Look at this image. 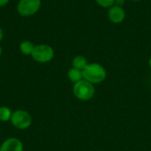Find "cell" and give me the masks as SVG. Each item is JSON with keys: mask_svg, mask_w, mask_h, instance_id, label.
Wrapping results in <instances>:
<instances>
[{"mask_svg": "<svg viewBox=\"0 0 151 151\" xmlns=\"http://www.w3.org/2000/svg\"><path fill=\"white\" fill-rule=\"evenodd\" d=\"M83 78L90 83H100L106 78V71L104 66L99 64L92 63L88 64V65L82 70Z\"/></svg>", "mask_w": 151, "mask_h": 151, "instance_id": "1", "label": "cell"}, {"mask_svg": "<svg viewBox=\"0 0 151 151\" xmlns=\"http://www.w3.org/2000/svg\"><path fill=\"white\" fill-rule=\"evenodd\" d=\"M74 96L82 101H88L91 99L95 95V88L92 83L88 82V81H80L79 82L75 83L73 88Z\"/></svg>", "mask_w": 151, "mask_h": 151, "instance_id": "2", "label": "cell"}, {"mask_svg": "<svg viewBox=\"0 0 151 151\" xmlns=\"http://www.w3.org/2000/svg\"><path fill=\"white\" fill-rule=\"evenodd\" d=\"M41 0H19L17 4V12L23 17L35 14L41 8Z\"/></svg>", "mask_w": 151, "mask_h": 151, "instance_id": "3", "label": "cell"}, {"mask_svg": "<svg viewBox=\"0 0 151 151\" xmlns=\"http://www.w3.org/2000/svg\"><path fill=\"white\" fill-rule=\"evenodd\" d=\"M33 59L39 63H47L54 58V50L51 46L47 44H39L35 46L34 51L31 55Z\"/></svg>", "mask_w": 151, "mask_h": 151, "instance_id": "4", "label": "cell"}, {"mask_svg": "<svg viewBox=\"0 0 151 151\" xmlns=\"http://www.w3.org/2000/svg\"><path fill=\"white\" fill-rule=\"evenodd\" d=\"M11 123L14 127L19 130H25L31 126L32 118L27 111L23 110H17L12 114Z\"/></svg>", "mask_w": 151, "mask_h": 151, "instance_id": "5", "label": "cell"}, {"mask_svg": "<svg viewBox=\"0 0 151 151\" xmlns=\"http://www.w3.org/2000/svg\"><path fill=\"white\" fill-rule=\"evenodd\" d=\"M108 17L109 19L114 24H119L123 22L126 17V12L122 6H119L114 4L113 6L109 8L108 11Z\"/></svg>", "mask_w": 151, "mask_h": 151, "instance_id": "6", "label": "cell"}, {"mask_svg": "<svg viewBox=\"0 0 151 151\" xmlns=\"http://www.w3.org/2000/svg\"><path fill=\"white\" fill-rule=\"evenodd\" d=\"M0 151H23V144L17 138H9L2 143Z\"/></svg>", "mask_w": 151, "mask_h": 151, "instance_id": "7", "label": "cell"}, {"mask_svg": "<svg viewBox=\"0 0 151 151\" xmlns=\"http://www.w3.org/2000/svg\"><path fill=\"white\" fill-rule=\"evenodd\" d=\"M67 75H68V79H69L72 82H73L74 84L77 83V82H79L80 81H81L82 78H83L82 71H81V70H79V69H77V68H74V67L71 68V69L68 71Z\"/></svg>", "mask_w": 151, "mask_h": 151, "instance_id": "8", "label": "cell"}, {"mask_svg": "<svg viewBox=\"0 0 151 151\" xmlns=\"http://www.w3.org/2000/svg\"><path fill=\"white\" fill-rule=\"evenodd\" d=\"M35 49V45L30 41H23L19 44V50L23 55L31 56Z\"/></svg>", "mask_w": 151, "mask_h": 151, "instance_id": "9", "label": "cell"}, {"mask_svg": "<svg viewBox=\"0 0 151 151\" xmlns=\"http://www.w3.org/2000/svg\"><path fill=\"white\" fill-rule=\"evenodd\" d=\"M73 67L77 68L79 70H83L87 65H88V61L86 59L85 57L83 56H76L73 59Z\"/></svg>", "mask_w": 151, "mask_h": 151, "instance_id": "10", "label": "cell"}, {"mask_svg": "<svg viewBox=\"0 0 151 151\" xmlns=\"http://www.w3.org/2000/svg\"><path fill=\"white\" fill-rule=\"evenodd\" d=\"M12 114V112L9 107H6V106L0 107V121L6 122V121L11 120Z\"/></svg>", "mask_w": 151, "mask_h": 151, "instance_id": "11", "label": "cell"}, {"mask_svg": "<svg viewBox=\"0 0 151 151\" xmlns=\"http://www.w3.org/2000/svg\"><path fill=\"white\" fill-rule=\"evenodd\" d=\"M116 0H96V2L104 8H110L115 4Z\"/></svg>", "mask_w": 151, "mask_h": 151, "instance_id": "12", "label": "cell"}, {"mask_svg": "<svg viewBox=\"0 0 151 151\" xmlns=\"http://www.w3.org/2000/svg\"><path fill=\"white\" fill-rule=\"evenodd\" d=\"M125 3V0H116L115 1V4L119 5V6H122Z\"/></svg>", "mask_w": 151, "mask_h": 151, "instance_id": "13", "label": "cell"}, {"mask_svg": "<svg viewBox=\"0 0 151 151\" xmlns=\"http://www.w3.org/2000/svg\"><path fill=\"white\" fill-rule=\"evenodd\" d=\"M10 0H0V7H3L4 5H6L9 3Z\"/></svg>", "mask_w": 151, "mask_h": 151, "instance_id": "14", "label": "cell"}, {"mask_svg": "<svg viewBox=\"0 0 151 151\" xmlns=\"http://www.w3.org/2000/svg\"><path fill=\"white\" fill-rule=\"evenodd\" d=\"M3 38H4V31H3V29L0 27V42L3 40Z\"/></svg>", "mask_w": 151, "mask_h": 151, "instance_id": "15", "label": "cell"}, {"mask_svg": "<svg viewBox=\"0 0 151 151\" xmlns=\"http://www.w3.org/2000/svg\"><path fill=\"white\" fill-rule=\"evenodd\" d=\"M149 64H150V69H151V57H150V61H149Z\"/></svg>", "mask_w": 151, "mask_h": 151, "instance_id": "16", "label": "cell"}, {"mask_svg": "<svg viewBox=\"0 0 151 151\" xmlns=\"http://www.w3.org/2000/svg\"><path fill=\"white\" fill-rule=\"evenodd\" d=\"M1 55H2V48L0 46V58H1Z\"/></svg>", "mask_w": 151, "mask_h": 151, "instance_id": "17", "label": "cell"}, {"mask_svg": "<svg viewBox=\"0 0 151 151\" xmlns=\"http://www.w3.org/2000/svg\"><path fill=\"white\" fill-rule=\"evenodd\" d=\"M132 1H135L136 2V1H140V0H132Z\"/></svg>", "mask_w": 151, "mask_h": 151, "instance_id": "18", "label": "cell"}]
</instances>
